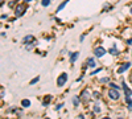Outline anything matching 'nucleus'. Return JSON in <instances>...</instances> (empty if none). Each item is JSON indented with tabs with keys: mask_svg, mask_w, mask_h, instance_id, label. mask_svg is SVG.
Listing matches in <instances>:
<instances>
[{
	"mask_svg": "<svg viewBox=\"0 0 132 119\" xmlns=\"http://www.w3.org/2000/svg\"><path fill=\"white\" fill-rule=\"evenodd\" d=\"M83 40H85V35H83V36H81V38H79V41H81V42H82V41H83Z\"/></svg>",
	"mask_w": 132,
	"mask_h": 119,
	"instance_id": "26",
	"label": "nucleus"
},
{
	"mask_svg": "<svg viewBox=\"0 0 132 119\" xmlns=\"http://www.w3.org/2000/svg\"><path fill=\"white\" fill-rule=\"evenodd\" d=\"M8 7H9V8H13V7H15V1H11V0H9V3H8Z\"/></svg>",
	"mask_w": 132,
	"mask_h": 119,
	"instance_id": "23",
	"label": "nucleus"
},
{
	"mask_svg": "<svg viewBox=\"0 0 132 119\" xmlns=\"http://www.w3.org/2000/svg\"><path fill=\"white\" fill-rule=\"evenodd\" d=\"M130 67H131V62H125V64H123L122 66H120L119 69H118V73H119V74H122V73L127 72V70L130 69Z\"/></svg>",
	"mask_w": 132,
	"mask_h": 119,
	"instance_id": "5",
	"label": "nucleus"
},
{
	"mask_svg": "<svg viewBox=\"0 0 132 119\" xmlns=\"http://www.w3.org/2000/svg\"><path fill=\"white\" fill-rule=\"evenodd\" d=\"M25 11H27V4H25V3H21V4H19L17 7H16L15 15L17 16V17H20V16H22L25 13Z\"/></svg>",
	"mask_w": 132,
	"mask_h": 119,
	"instance_id": "1",
	"label": "nucleus"
},
{
	"mask_svg": "<svg viewBox=\"0 0 132 119\" xmlns=\"http://www.w3.org/2000/svg\"><path fill=\"white\" fill-rule=\"evenodd\" d=\"M90 99V95H89V91L87 90H85V91L82 93V95H81V101L83 102V103H87Z\"/></svg>",
	"mask_w": 132,
	"mask_h": 119,
	"instance_id": "6",
	"label": "nucleus"
},
{
	"mask_svg": "<svg viewBox=\"0 0 132 119\" xmlns=\"http://www.w3.org/2000/svg\"><path fill=\"white\" fill-rule=\"evenodd\" d=\"M100 82H102V83H108V82H110V78H108V77H103L102 79H100Z\"/></svg>",
	"mask_w": 132,
	"mask_h": 119,
	"instance_id": "18",
	"label": "nucleus"
},
{
	"mask_svg": "<svg viewBox=\"0 0 132 119\" xmlns=\"http://www.w3.org/2000/svg\"><path fill=\"white\" fill-rule=\"evenodd\" d=\"M46 119H49V118H46Z\"/></svg>",
	"mask_w": 132,
	"mask_h": 119,
	"instance_id": "31",
	"label": "nucleus"
},
{
	"mask_svg": "<svg viewBox=\"0 0 132 119\" xmlns=\"http://www.w3.org/2000/svg\"><path fill=\"white\" fill-rule=\"evenodd\" d=\"M130 13H131V15H132V8H131V9H130Z\"/></svg>",
	"mask_w": 132,
	"mask_h": 119,
	"instance_id": "30",
	"label": "nucleus"
},
{
	"mask_svg": "<svg viewBox=\"0 0 132 119\" xmlns=\"http://www.w3.org/2000/svg\"><path fill=\"white\" fill-rule=\"evenodd\" d=\"M66 82H67V74H66V73H62V74L58 77V79H57V85L61 87V86H63Z\"/></svg>",
	"mask_w": 132,
	"mask_h": 119,
	"instance_id": "4",
	"label": "nucleus"
},
{
	"mask_svg": "<svg viewBox=\"0 0 132 119\" xmlns=\"http://www.w3.org/2000/svg\"><path fill=\"white\" fill-rule=\"evenodd\" d=\"M21 106L22 107H29L30 106V101H29V99H22V101H21Z\"/></svg>",
	"mask_w": 132,
	"mask_h": 119,
	"instance_id": "13",
	"label": "nucleus"
},
{
	"mask_svg": "<svg viewBox=\"0 0 132 119\" xmlns=\"http://www.w3.org/2000/svg\"><path fill=\"white\" fill-rule=\"evenodd\" d=\"M102 119H110V118H108V117H104V118H102Z\"/></svg>",
	"mask_w": 132,
	"mask_h": 119,
	"instance_id": "29",
	"label": "nucleus"
},
{
	"mask_svg": "<svg viewBox=\"0 0 132 119\" xmlns=\"http://www.w3.org/2000/svg\"><path fill=\"white\" fill-rule=\"evenodd\" d=\"M78 119H85V117H83V115H82V114H81V115H79V117H78Z\"/></svg>",
	"mask_w": 132,
	"mask_h": 119,
	"instance_id": "27",
	"label": "nucleus"
},
{
	"mask_svg": "<svg viewBox=\"0 0 132 119\" xmlns=\"http://www.w3.org/2000/svg\"><path fill=\"white\" fill-rule=\"evenodd\" d=\"M86 64H87V66H89V67H95V66H97V64H95V60L92 58V57L87 58V61H86Z\"/></svg>",
	"mask_w": 132,
	"mask_h": 119,
	"instance_id": "10",
	"label": "nucleus"
},
{
	"mask_svg": "<svg viewBox=\"0 0 132 119\" xmlns=\"http://www.w3.org/2000/svg\"><path fill=\"white\" fill-rule=\"evenodd\" d=\"M38 79H40V77H36V78H33L32 81H30V85H35V83H37V82H38Z\"/></svg>",
	"mask_w": 132,
	"mask_h": 119,
	"instance_id": "20",
	"label": "nucleus"
},
{
	"mask_svg": "<svg viewBox=\"0 0 132 119\" xmlns=\"http://www.w3.org/2000/svg\"><path fill=\"white\" fill-rule=\"evenodd\" d=\"M100 70H102V67H98V69L92 70V72H91V75H95V74H98V73H99Z\"/></svg>",
	"mask_w": 132,
	"mask_h": 119,
	"instance_id": "19",
	"label": "nucleus"
},
{
	"mask_svg": "<svg viewBox=\"0 0 132 119\" xmlns=\"http://www.w3.org/2000/svg\"><path fill=\"white\" fill-rule=\"evenodd\" d=\"M92 95H94L95 98H99V97H100V94H99L98 91H94V94H92Z\"/></svg>",
	"mask_w": 132,
	"mask_h": 119,
	"instance_id": "24",
	"label": "nucleus"
},
{
	"mask_svg": "<svg viewBox=\"0 0 132 119\" xmlns=\"http://www.w3.org/2000/svg\"><path fill=\"white\" fill-rule=\"evenodd\" d=\"M33 40H35V37L29 35V36H27V37L22 38V42H24V44H27V42H30V41H33Z\"/></svg>",
	"mask_w": 132,
	"mask_h": 119,
	"instance_id": "12",
	"label": "nucleus"
},
{
	"mask_svg": "<svg viewBox=\"0 0 132 119\" xmlns=\"http://www.w3.org/2000/svg\"><path fill=\"white\" fill-rule=\"evenodd\" d=\"M127 44H128V45H132V38H128V40H127Z\"/></svg>",
	"mask_w": 132,
	"mask_h": 119,
	"instance_id": "25",
	"label": "nucleus"
},
{
	"mask_svg": "<svg viewBox=\"0 0 132 119\" xmlns=\"http://www.w3.org/2000/svg\"><path fill=\"white\" fill-rule=\"evenodd\" d=\"M50 99H52V97H50V95H46V97L44 98L42 106H48V104H49V102H50Z\"/></svg>",
	"mask_w": 132,
	"mask_h": 119,
	"instance_id": "14",
	"label": "nucleus"
},
{
	"mask_svg": "<svg viewBox=\"0 0 132 119\" xmlns=\"http://www.w3.org/2000/svg\"><path fill=\"white\" fill-rule=\"evenodd\" d=\"M67 1H69V0H65V1H62V3H61V5L57 8V12H60V11L62 9V8H65V5L67 4Z\"/></svg>",
	"mask_w": 132,
	"mask_h": 119,
	"instance_id": "15",
	"label": "nucleus"
},
{
	"mask_svg": "<svg viewBox=\"0 0 132 119\" xmlns=\"http://www.w3.org/2000/svg\"><path fill=\"white\" fill-rule=\"evenodd\" d=\"M41 4H42V7H48L50 4V0H41Z\"/></svg>",
	"mask_w": 132,
	"mask_h": 119,
	"instance_id": "17",
	"label": "nucleus"
},
{
	"mask_svg": "<svg viewBox=\"0 0 132 119\" xmlns=\"http://www.w3.org/2000/svg\"><path fill=\"white\" fill-rule=\"evenodd\" d=\"M108 52H110V54L115 56V57H116V56L119 54V49H118V48L115 46V45H112V46L110 48V50H108Z\"/></svg>",
	"mask_w": 132,
	"mask_h": 119,
	"instance_id": "9",
	"label": "nucleus"
},
{
	"mask_svg": "<svg viewBox=\"0 0 132 119\" xmlns=\"http://www.w3.org/2000/svg\"><path fill=\"white\" fill-rule=\"evenodd\" d=\"M122 86H123V90H124V93H125V95H132V90L130 89V87L127 86V85H125V82L123 81V83H122Z\"/></svg>",
	"mask_w": 132,
	"mask_h": 119,
	"instance_id": "7",
	"label": "nucleus"
},
{
	"mask_svg": "<svg viewBox=\"0 0 132 119\" xmlns=\"http://www.w3.org/2000/svg\"><path fill=\"white\" fill-rule=\"evenodd\" d=\"M108 97H110L112 101H118L120 98V93L118 89H110L108 90Z\"/></svg>",
	"mask_w": 132,
	"mask_h": 119,
	"instance_id": "2",
	"label": "nucleus"
},
{
	"mask_svg": "<svg viewBox=\"0 0 132 119\" xmlns=\"http://www.w3.org/2000/svg\"><path fill=\"white\" fill-rule=\"evenodd\" d=\"M79 101H81L79 97H74L73 98V104H74V106H78V104H79Z\"/></svg>",
	"mask_w": 132,
	"mask_h": 119,
	"instance_id": "16",
	"label": "nucleus"
},
{
	"mask_svg": "<svg viewBox=\"0 0 132 119\" xmlns=\"http://www.w3.org/2000/svg\"><path fill=\"white\" fill-rule=\"evenodd\" d=\"M104 54H106V49L103 46H97L94 49V56H95V57H99L100 58V57H103Z\"/></svg>",
	"mask_w": 132,
	"mask_h": 119,
	"instance_id": "3",
	"label": "nucleus"
},
{
	"mask_svg": "<svg viewBox=\"0 0 132 119\" xmlns=\"http://www.w3.org/2000/svg\"><path fill=\"white\" fill-rule=\"evenodd\" d=\"M69 54H70V62H71V64H74V62L78 60L79 53H78V52H74V53H69Z\"/></svg>",
	"mask_w": 132,
	"mask_h": 119,
	"instance_id": "8",
	"label": "nucleus"
},
{
	"mask_svg": "<svg viewBox=\"0 0 132 119\" xmlns=\"http://www.w3.org/2000/svg\"><path fill=\"white\" fill-rule=\"evenodd\" d=\"M110 86L112 87V89H118V90H119V89H120V87H119V86H118V85H116V83H110Z\"/></svg>",
	"mask_w": 132,
	"mask_h": 119,
	"instance_id": "22",
	"label": "nucleus"
},
{
	"mask_svg": "<svg viewBox=\"0 0 132 119\" xmlns=\"http://www.w3.org/2000/svg\"><path fill=\"white\" fill-rule=\"evenodd\" d=\"M125 102H127L128 110H132V99H131L130 95H125Z\"/></svg>",
	"mask_w": 132,
	"mask_h": 119,
	"instance_id": "11",
	"label": "nucleus"
},
{
	"mask_svg": "<svg viewBox=\"0 0 132 119\" xmlns=\"http://www.w3.org/2000/svg\"><path fill=\"white\" fill-rule=\"evenodd\" d=\"M24 1H25V3H28V1H32V0H24Z\"/></svg>",
	"mask_w": 132,
	"mask_h": 119,
	"instance_id": "28",
	"label": "nucleus"
},
{
	"mask_svg": "<svg viewBox=\"0 0 132 119\" xmlns=\"http://www.w3.org/2000/svg\"><path fill=\"white\" fill-rule=\"evenodd\" d=\"M94 112H97V114H98V112H100V107L98 106V104H95V106H94Z\"/></svg>",
	"mask_w": 132,
	"mask_h": 119,
	"instance_id": "21",
	"label": "nucleus"
}]
</instances>
